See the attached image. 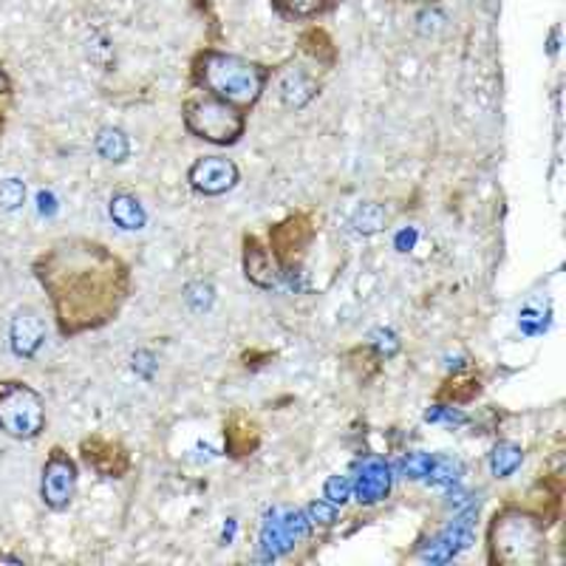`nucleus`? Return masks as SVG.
<instances>
[{"instance_id":"11","label":"nucleus","mask_w":566,"mask_h":566,"mask_svg":"<svg viewBox=\"0 0 566 566\" xmlns=\"http://www.w3.org/2000/svg\"><path fill=\"white\" fill-rule=\"evenodd\" d=\"M241 267H244V278L253 283L255 290H275L281 283L283 272L278 267L272 249L263 244L258 235H244L241 241Z\"/></svg>"},{"instance_id":"1","label":"nucleus","mask_w":566,"mask_h":566,"mask_svg":"<svg viewBox=\"0 0 566 566\" xmlns=\"http://www.w3.org/2000/svg\"><path fill=\"white\" fill-rule=\"evenodd\" d=\"M37 283L49 295L60 337L99 332L120 318L134 292L131 267L102 241L65 235L32 261Z\"/></svg>"},{"instance_id":"23","label":"nucleus","mask_w":566,"mask_h":566,"mask_svg":"<svg viewBox=\"0 0 566 566\" xmlns=\"http://www.w3.org/2000/svg\"><path fill=\"white\" fill-rule=\"evenodd\" d=\"M184 300L190 306L193 311H210L212 304H216V286L210 281H193L187 283V290H184Z\"/></svg>"},{"instance_id":"4","label":"nucleus","mask_w":566,"mask_h":566,"mask_svg":"<svg viewBox=\"0 0 566 566\" xmlns=\"http://www.w3.org/2000/svg\"><path fill=\"white\" fill-rule=\"evenodd\" d=\"M184 131L216 148H233L247 134V111L210 94H196L182 102Z\"/></svg>"},{"instance_id":"31","label":"nucleus","mask_w":566,"mask_h":566,"mask_svg":"<svg viewBox=\"0 0 566 566\" xmlns=\"http://www.w3.org/2000/svg\"><path fill=\"white\" fill-rule=\"evenodd\" d=\"M403 3H417V7H431L436 0H403Z\"/></svg>"},{"instance_id":"8","label":"nucleus","mask_w":566,"mask_h":566,"mask_svg":"<svg viewBox=\"0 0 566 566\" xmlns=\"http://www.w3.org/2000/svg\"><path fill=\"white\" fill-rule=\"evenodd\" d=\"M79 459L99 479H125L134 467V459L120 439H111L106 433H91L79 442Z\"/></svg>"},{"instance_id":"27","label":"nucleus","mask_w":566,"mask_h":566,"mask_svg":"<svg viewBox=\"0 0 566 566\" xmlns=\"http://www.w3.org/2000/svg\"><path fill=\"white\" fill-rule=\"evenodd\" d=\"M304 513L306 518H309L311 527H332V524H337V507H334L332 502H325V499L311 502Z\"/></svg>"},{"instance_id":"17","label":"nucleus","mask_w":566,"mask_h":566,"mask_svg":"<svg viewBox=\"0 0 566 566\" xmlns=\"http://www.w3.org/2000/svg\"><path fill=\"white\" fill-rule=\"evenodd\" d=\"M269 3H272V9H275L281 17H286V21L306 23L332 14L334 9H337L340 0H269Z\"/></svg>"},{"instance_id":"25","label":"nucleus","mask_w":566,"mask_h":566,"mask_svg":"<svg viewBox=\"0 0 566 566\" xmlns=\"http://www.w3.org/2000/svg\"><path fill=\"white\" fill-rule=\"evenodd\" d=\"M447 17L442 14V9L436 7V3H431V7H422L417 14V28L419 35L422 37H436L442 28H445Z\"/></svg>"},{"instance_id":"6","label":"nucleus","mask_w":566,"mask_h":566,"mask_svg":"<svg viewBox=\"0 0 566 566\" xmlns=\"http://www.w3.org/2000/svg\"><path fill=\"white\" fill-rule=\"evenodd\" d=\"M315 238H318V221H315V216L311 212H292L283 221H278L275 226H269L267 247L275 255L283 275H290L292 269L304 263Z\"/></svg>"},{"instance_id":"3","label":"nucleus","mask_w":566,"mask_h":566,"mask_svg":"<svg viewBox=\"0 0 566 566\" xmlns=\"http://www.w3.org/2000/svg\"><path fill=\"white\" fill-rule=\"evenodd\" d=\"M546 524L521 504H504L488 524L490 564H538L544 558Z\"/></svg>"},{"instance_id":"30","label":"nucleus","mask_w":566,"mask_h":566,"mask_svg":"<svg viewBox=\"0 0 566 566\" xmlns=\"http://www.w3.org/2000/svg\"><path fill=\"white\" fill-rule=\"evenodd\" d=\"M9 99H12V79L7 77V71L0 69V113L7 111Z\"/></svg>"},{"instance_id":"16","label":"nucleus","mask_w":566,"mask_h":566,"mask_svg":"<svg viewBox=\"0 0 566 566\" xmlns=\"http://www.w3.org/2000/svg\"><path fill=\"white\" fill-rule=\"evenodd\" d=\"M108 212H111L113 224L120 226V230H125V233H136V230H142V226L148 224V212H145V207H142V201L134 193H113Z\"/></svg>"},{"instance_id":"12","label":"nucleus","mask_w":566,"mask_h":566,"mask_svg":"<svg viewBox=\"0 0 566 566\" xmlns=\"http://www.w3.org/2000/svg\"><path fill=\"white\" fill-rule=\"evenodd\" d=\"M352 484H354L352 499H357L362 507H374V504L389 499L394 476H391V467L382 459H366L360 465L357 479H352Z\"/></svg>"},{"instance_id":"20","label":"nucleus","mask_w":566,"mask_h":566,"mask_svg":"<svg viewBox=\"0 0 566 566\" xmlns=\"http://www.w3.org/2000/svg\"><path fill=\"white\" fill-rule=\"evenodd\" d=\"M94 148H97V153L106 159V162H113V164H122L127 162V156H131V139H127V134L122 131V127H102L97 134V139H94Z\"/></svg>"},{"instance_id":"5","label":"nucleus","mask_w":566,"mask_h":566,"mask_svg":"<svg viewBox=\"0 0 566 566\" xmlns=\"http://www.w3.org/2000/svg\"><path fill=\"white\" fill-rule=\"evenodd\" d=\"M0 431L17 442H32L46 431V403L28 382L0 380Z\"/></svg>"},{"instance_id":"29","label":"nucleus","mask_w":566,"mask_h":566,"mask_svg":"<svg viewBox=\"0 0 566 566\" xmlns=\"http://www.w3.org/2000/svg\"><path fill=\"white\" fill-rule=\"evenodd\" d=\"M371 348H374V354L380 360H391V357L399 354V340H396V334L391 332V329H380V332H374Z\"/></svg>"},{"instance_id":"13","label":"nucleus","mask_w":566,"mask_h":566,"mask_svg":"<svg viewBox=\"0 0 566 566\" xmlns=\"http://www.w3.org/2000/svg\"><path fill=\"white\" fill-rule=\"evenodd\" d=\"M46 343V323L37 309H21L9 325V346L21 360H32Z\"/></svg>"},{"instance_id":"22","label":"nucleus","mask_w":566,"mask_h":566,"mask_svg":"<svg viewBox=\"0 0 566 566\" xmlns=\"http://www.w3.org/2000/svg\"><path fill=\"white\" fill-rule=\"evenodd\" d=\"M385 224H389V212H385V207L382 205H377V201H368V205H362L360 210L354 212V219H352V226L360 235L382 233Z\"/></svg>"},{"instance_id":"19","label":"nucleus","mask_w":566,"mask_h":566,"mask_svg":"<svg viewBox=\"0 0 566 566\" xmlns=\"http://www.w3.org/2000/svg\"><path fill=\"white\" fill-rule=\"evenodd\" d=\"M300 46H304L306 54L318 65H323V69H332V65L337 63V46H334L332 35H329L325 28H306L304 35H300Z\"/></svg>"},{"instance_id":"26","label":"nucleus","mask_w":566,"mask_h":566,"mask_svg":"<svg viewBox=\"0 0 566 566\" xmlns=\"http://www.w3.org/2000/svg\"><path fill=\"white\" fill-rule=\"evenodd\" d=\"M354 493V484L348 476H332V479L325 481V488H323V499L325 502H332L334 507H343V504L352 499Z\"/></svg>"},{"instance_id":"32","label":"nucleus","mask_w":566,"mask_h":566,"mask_svg":"<svg viewBox=\"0 0 566 566\" xmlns=\"http://www.w3.org/2000/svg\"><path fill=\"white\" fill-rule=\"evenodd\" d=\"M3 120H7V113H0V134H3Z\"/></svg>"},{"instance_id":"28","label":"nucleus","mask_w":566,"mask_h":566,"mask_svg":"<svg viewBox=\"0 0 566 566\" xmlns=\"http://www.w3.org/2000/svg\"><path fill=\"white\" fill-rule=\"evenodd\" d=\"M431 465H433L431 453H410L408 459H403V465H399V473H405L408 479H428Z\"/></svg>"},{"instance_id":"18","label":"nucleus","mask_w":566,"mask_h":566,"mask_svg":"<svg viewBox=\"0 0 566 566\" xmlns=\"http://www.w3.org/2000/svg\"><path fill=\"white\" fill-rule=\"evenodd\" d=\"M481 394V374H473V371H465V374H456L436 391V403L445 405H467L473 403L476 396Z\"/></svg>"},{"instance_id":"2","label":"nucleus","mask_w":566,"mask_h":566,"mask_svg":"<svg viewBox=\"0 0 566 566\" xmlns=\"http://www.w3.org/2000/svg\"><path fill=\"white\" fill-rule=\"evenodd\" d=\"M272 71L241 54L221 49L196 51L190 63V85L201 94L224 99L241 111H253L261 102Z\"/></svg>"},{"instance_id":"15","label":"nucleus","mask_w":566,"mask_h":566,"mask_svg":"<svg viewBox=\"0 0 566 566\" xmlns=\"http://www.w3.org/2000/svg\"><path fill=\"white\" fill-rule=\"evenodd\" d=\"M320 94V79L304 65H292L278 79V97L290 111H304Z\"/></svg>"},{"instance_id":"21","label":"nucleus","mask_w":566,"mask_h":566,"mask_svg":"<svg viewBox=\"0 0 566 566\" xmlns=\"http://www.w3.org/2000/svg\"><path fill=\"white\" fill-rule=\"evenodd\" d=\"M524 462V451L513 442H499V445L490 451V473L495 479H509V476L516 473L518 467Z\"/></svg>"},{"instance_id":"24","label":"nucleus","mask_w":566,"mask_h":566,"mask_svg":"<svg viewBox=\"0 0 566 566\" xmlns=\"http://www.w3.org/2000/svg\"><path fill=\"white\" fill-rule=\"evenodd\" d=\"M26 205V184L21 179H3L0 182V210L14 212Z\"/></svg>"},{"instance_id":"7","label":"nucleus","mask_w":566,"mask_h":566,"mask_svg":"<svg viewBox=\"0 0 566 566\" xmlns=\"http://www.w3.org/2000/svg\"><path fill=\"white\" fill-rule=\"evenodd\" d=\"M77 481H79V467L74 462L65 447L54 445L46 456V465H42L40 476V499L42 504L54 513H63L71 507L74 495H77Z\"/></svg>"},{"instance_id":"9","label":"nucleus","mask_w":566,"mask_h":566,"mask_svg":"<svg viewBox=\"0 0 566 566\" xmlns=\"http://www.w3.org/2000/svg\"><path fill=\"white\" fill-rule=\"evenodd\" d=\"M241 182V170L233 159L226 156H198L196 162L187 168V184L196 196L219 198L224 193L235 190Z\"/></svg>"},{"instance_id":"10","label":"nucleus","mask_w":566,"mask_h":566,"mask_svg":"<svg viewBox=\"0 0 566 566\" xmlns=\"http://www.w3.org/2000/svg\"><path fill=\"white\" fill-rule=\"evenodd\" d=\"M309 518H306L304 509H292V507H281L275 509L272 516L267 518L261 530V552L263 558H278L283 552L295 546V541L309 532Z\"/></svg>"},{"instance_id":"14","label":"nucleus","mask_w":566,"mask_h":566,"mask_svg":"<svg viewBox=\"0 0 566 566\" xmlns=\"http://www.w3.org/2000/svg\"><path fill=\"white\" fill-rule=\"evenodd\" d=\"M261 447V428L249 414L235 410L224 419V451L230 459H247Z\"/></svg>"}]
</instances>
